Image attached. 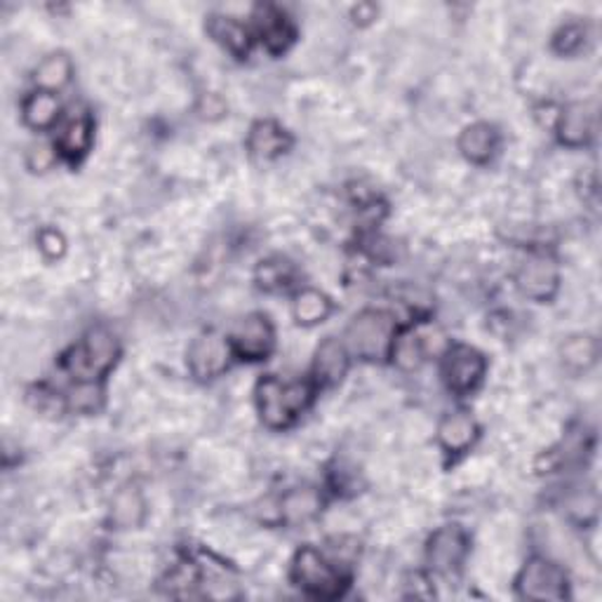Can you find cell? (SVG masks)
Here are the masks:
<instances>
[{
    "label": "cell",
    "mask_w": 602,
    "mask_h": 602,
    "mask_svg": "<svg viewBox=\"0 0 602 602\" xmlns=\"http://www.w3.org/2000/svg\"><path fill=\"white\" fill-rule=\"evenodd\" d=\"M315 391H318V386L313 379L285 381L276 375H266L256 381L254 389L256 412H260L264 426L285 431L311 407Z\"/></svg>",
    "instance_id": "cell-1"
},
{
    "label": "cell",
    "mask_w": 602,
    "mask_h": 602,
    "mask_svg": "<svg viewBox=\"0 0 602 602\" xmlns=\"http://www.w3.org/2000/svg\"><path fill=\"white\" fill-rule=\"evenodd\" d=\"M398 335V325L391 313L379 309H365L353 315L347 333H343V343L353 358H361L365 363H379L391 355L393 339Z\"/></svg>",
    "instance_id": "cell-2"
},
{
    "label": "cell",
    "mask_w": 602,
    "mask_h": 602,
    "mask_svg": "<svg viewBox=\"0 0 602 602\" xmlns=\"http://www.w3.org/2000/svg\"><path fill=\"white\" fill-rule=\"evenodd\" d=\"M121 347L116 335L106 327H92L80 343L64 358L62 367L76 381H102L118 363Z\"/></svg>",
    "instance_id": "cell-3"
},
{
    "label": "cell",
    "mask_w": 602,
    "mask_h": 602,
    "mask_svg": "<svg viewBox=\"0 0 602 602\" xmlns=\"http://www.w3.org/2000/svg\"><path fill=\"white\" fill-rule=\"evenodd\" d=\"M290 577L297 589L318 600H337L349 586V579L341 575V569L313 547H301L294 553Z\"/></svg>",
    "instance_id": "cell-4"
},
{
    "label": "cell",
    "mask_w": 602,
    "mask_h": 602,
    "mask_svg": "<svg viewBox=\"0 0 602 602\" xmlns=\"http://www.w3.org/2000/svg\"><path fill=\"white\" fill-rule=\"evenodd\" d=\"M515 591L523 600H565L569 595L567 572L549 557L535 555L515 577Z\"/></svg>",
    "instance_id": "cell-5"
},
{
    "label": "cell",
    "mask_w": 602,
    "mask_h": 602,
    "mask_svg": "<svg viewBox=\"0 0 602 602\" xmlns=\"http://www.w3.org/2000/svg\"><path fill=\"white\" fill-rule=\"evenodd\" d=\"M228 341L238 361L260 363L276 349V329L266 313H250L236 323Z\"/></svg>",
    "instance_id": "cell-6"
},
{
    "label": "cell",
    "mask_w": 602,
    "mask_h": 602,
    "mask_svg": "<svg viewBox=\"0 0 602 602\" xmlns=\"http://www.w3.org/2000/svg\"><path fill=\"white\" fill-rule=\"evenodd\" d=\"M471 551V541L462 525H442L426 543V563L436 575L452 577L462 572L466 555Z\"/></svg>",
    "instance_id": "cell-7"
},
{
    "label": "cell",
    "mask_w": 602,
    "mask_h": 602,
    "mask_svg": "<svg viewBox=\"0 0 602 602\" xmlns=\"http://www.w3.org/2000/svg\"><path fill=\"white\" fill-rule=\"evenodd\" d=\"M485 369V355L468 343H454L442 358V379L454 396H468L476 391L482 384Z\"/></svg>",
    "instance_id": "cell-8"
},
{
    "label": "cell",
    "mask_w": 602,
    "mask_h": 602,
    "mask_svg": "<svg viewBox=\"0 0 602 602\" xmlns=\"http://www.w3.org/2000/svg\"><path fill=\"white\" fill-rule=\"evenodd\" d=\"M234 349L228 337H222L220 333H203L198 335L189 351H186V363H189L191 375L200 381H210L222 377L234 361Z\"/></svg>",
    "instance_id": "cell-9"
},
{
    "label": "cell",
    "mask_w": 602,
    "mask_h": 602,
    "mask_svg": "<svg viewBox=\"0 0 602 602\" xmlns=\"http://www.w3.org/2000/svg\"><path fill=\"white\" fill-rule=\"evenodd\" d=\"M515 285L527 299L547 304L561 288V268H557L551 254L535 252L521 264L518 274H515Z\"/></svg>",
    "instance_id": "cell-10"
},
{
    "label": "cell",
    "mask_w": 602,
    "mask_h": 602,
    "mask_svg": "<svg viewBox=\"0 0 602 602\" xmlns=\"http://www.w3.org/2000/svg\"><path fill=\"white\" fill-rule=\"evenodd\" d=\"M254 32L256 38L262 40V46L271 54H283L292 48L297 38V28L288 12L276 5H260L254 12Z\"/></svg>",
    "instance_id": "cell-11"
},
{
    "label": "cell",
    "mask_w": 602,
    "mask_h": 602,
    "mask_svg": "<svg viewBox=\"0 0 602 602\" xmlns=\"http://www.w3.org/2000/svg\"><path fill=\"white\" fill-rule=\"evenodd\" d=\"M555 133L563 147L581 149L595 137V109L591 102L567 104L555 121Z\"/></svg>",
    "instance_id": "cell-12"
},
{
    "label": "cell",
    "mask_w": 602,
    "mask_h": 602,
    "mask_svg": "<svg viewBox=\"0 0 602 602\" xmlns=\"http://www.w3.org/2000/svg\"><path fill=\"white\" fill-rule=\"evenodd\" d=\"M351 365V353L347 343L335 337H327L315 349L313 358V384L321 389H333L343 377H347Z\"/></svg>",
    "instance_id": "cell-13"
},
{
    "label": "cell",
    "mask_w": 602,
    "mask_h": 602,
    "mask_svg": "<svg viewBox=\"0 0 602 602\" xmlns=\"http://www.w3.org/2000/svg\"><path fill=\"white\" fill-rule=\"evenodd\" d=\"M205 32L214 42H217V46H222L228 54H234L236 60H248L250 57L254 36L238 17H231V14H222V12H212V14H208Z\"/></svg>",
    "instance_id": "cell-14"
},
{
    "label": "cell",
    "mask_w": 602,
    "mask_h": 602,
    "mask_svg": "<svg viewBox=\"0 0 602 602\" xmlns=\"http://www.w3.org/2000/svg\"><path fill=\"white\" fill-rule=\"evenodd\" d=\"M95 139V123L90 113H74L64 125L54 141V151L66 163H80L88 155Z\"/></svg>",
    "instance_id": "cell-15"
},
{
    "label": "cell",
    "mask_w": 602,
    "mask_h": 602,
    "mask_svg": "<svg viewBox=\"0 0 602 602\" xmlns=\"http://www.w3.org/2000/svg\"><path fill=\"white\" fill-rule=\"evenodd\" d=\"M480 436L478 422L468 412H450L438 424V446L450 456L466 454Z\"/></svg>",
    "instance_id": "cell-16"
},
{
    "label": "cell",
    "mask_w": 602,
    "mask_h": 602,
    "mask_svg": "<svg viewBox=\"0 0 602 602\" xmlns=\"http://www.w3.org/2000/svg\"><path fill=\"white\" fill-rule=\"evenodd\" d=\"M292 149V137L276 121H256L248 135V151L256 161H276Z\"/></svg>",
    "instance_id": "cell-17"
},
{
    "label": "cell",
    "mask_w": 602,
    "mask_h": 602,
    "mask_svg": "<svg viewBox=\"0 0 602 602\" xmlns=\"http://www.w3.org/2000/svg\"><path fill=\"white\" fill-rule=\"evenodd\" d=\"M499 149V133L490 123H471L459 135V151L473 165L490 163Z\"/></svg>",
    "instance_id": "cell-18"
},
{
    "label": "cell",
    "mask_w": 602,
    "mask_h": 602,
    "mask_svg": "<svg viewBox=\"0 0 602 602\" xmlns=\"http://www.w3.org/2000/svg\"><path fill=\"white\" fill-rule=\"evenodd\" d=\"M323 511V497L315 487H294L280 499V518L288 525H306L318 518Z\"/></svg>",
    "instance_id": "cell-19"
},
{
    "label": "cell",
    "mask_w": 602,
    "mask_h": 602,
    "mask_svg": "<svg viewBox=\"0 0 602 602\" xmlns=\"http://www.w3.org/2000/svg\"><path fill=\"white\" fill-rule=\"evenodd\" d=\"M22 118L36 133H46L62 118V104L54 92L36 90L22 102Z\"/></svg>",
    "instance_id": "cell-20"
},
{
    "label": "cell",
    "mask_w": 602,
    "mask_h": 602,
    "mask_svg": "<svg viewBox=\"0 0 602 602\" xmlns=\"http://www.w3.org/2000/svg\"><path fill=\"white\" fill-rule=\"evenodd\" d=\"M426 355H428L426 339L417 327L398 329L393 347H391V355H389V358H393L396 367H400L403 372H414L424 365Z\"/></svg>",
    "instance_id": "cell-21"
},
{
    "label": "cell",
    "mask_w": 602,
    "mask_h": 602,
    "mask_svg": "<svg viewBox=\"0 0 602 602\" xmlns=\"http://www.w3.org/2000/svg\"><path fill=\"white\" fill-rule=\"evenodd\" d=\"M147 518V501L137 487H123L111 501V523L118 529H137Z\"/></svg>",
    "instance_id": "cell-22"
},
{
    "label": "cell",
    "mask_w": 602,
    "mask_h": 602,
    "mask_svg": "<svg viewBox=\"0 0 602 602\" xmlns=\"http://www.w3.org/2000/svg\"><path fill=\"white\" fill-rule=\"evenodd\" d=\"M333 309H335L333 299H329L325 292L315 288H304L294 294L292 318L301 327H313L325 323L329 318V313H333Z\"/></svg>",
    "instance_id": "cell-23"
},
{
    "label": "cell",
    "mask_w": 602,
    "mask_h": 602,
    "mask_svg": "<svg viewBox=\"0 0 602 602\" xmlns=\"http://www.w3.org/2000/svg\"><path fill=\"white\" fill-rule=\"evenodd\" d=\"M598 355H600V343L593 335H575L561 347V361L572 375L589 372L598 363Z\"/></svg>",
    "instance_id": "cell-24"
},
{
    "label": "cell",
    "mask_w": 602,
    "mask_h": 602,
    "mask_svg": "<svg viewBox=\"0 0 602 602\" xmlns=\"http://www.w3.org/2000/svg\"><path fill=\"white\" fill-rule=\"evenodd\" d=\"M254 280L264 292H288L297 280V268L292 262L283 260V256H268V260L260 262V266H256Z\"/></svg>",
    "instance_id": "cell-25"
},
{
    "label": "cell",
    "mask_w": 602,
    "mask_h": 602,
    "mask_svg": "<svg viewBox=\"0 0 602 602\" xmlns=\"http://www.w3.org/2000/svg\"><path fill=\"white\" fill-rule=\"evenodd\" d=\"M71 78H74V62H71V57L66 52L48 54L34 71V80L38 85V90H46V92L62 90L64 85L71 83Z\"/></svg>",
    "instance_id": "cell-26"
},
{
    "label": "cell",
    "mask_w": 602,
    "mask_h": 602,
    "mask_svg": "<svg viewBox=\"0 0 602 602\" xmlns=\"http://www.w3.org/2000/svg\"><path fill=\"white\" fill-rule=\"evenodd\" d=\"M104 403L102 381H76L64 396V407L76 414H95Z\"/></svg>",
    "instance_id": "cell-27"
},
{
    "label": "cell",
    "mask_w": 602,
    "mask_h": 602,
    "mask_svg": "<svg viewBox=\"0 0 602 602\" xmlns=\"http://www.w3.org/2000/svg\"><path fill=\"white\" fill-rule=\"evenodd\" d=\"M586 38H589V32L586 26L579 22H569L561 26L553 36V50L563 57H572L586 48Z\"/></svg>",
    "instance_id": "cell-28"
},
{
    "label": "cell",
    "mask_w": 602,
    "mask_h": 602,
    "mask_svg": "<svg viewBox=\"0 0 602 602\" xmlns=\"http://www.w3.org/2000/svg\"><path fill=\"white\" fill-rule=\"evenodd\" d=\"M38 250L46 254L48 260H60L66 252V240L57 228H42L38 234Z\"/></svg>",
    "instance_id": "cell-29"
},
{
    "label": "cell",
    "mask_w": 602,
    "mask_h": 602,
    "mask_svg": "<svg viewBox=\"0 0 602 602\" xmlns=\"http://www.w3.org/2000/svg\"><path fill=\"white\" fill-rule=\"evenodd\" d=\"M57 161V151L48 147H32L26 153V167L32 172H46Z\"/></svg>",
    "instance_id": "cell-30"
},
{
    "label": "cell",
    "mask_w": 602,
    "mask_h": 602,
    "mask_svg": "<svg viewBox=\"0 0 602 602\" xmlns=\"http://www.w3.org/2000/svg\"><path fill=\"white\" fill-rule=\"evenodd\" d=\"M353 22L355 24H369L372 20L377 17V8L375 5H369V3H363V5H358L353 8Z\"/></svg>",
    "instance_id": "cell-31"
}]
</instances>
